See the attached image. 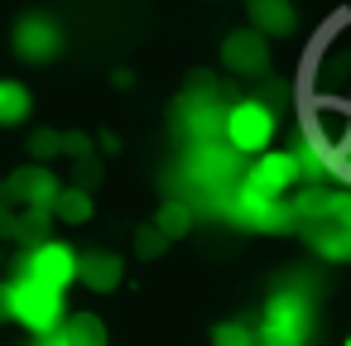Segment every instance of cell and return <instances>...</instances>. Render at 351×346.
Returning <instances> with one entry per match:
<instances>
[{"label": "cell", "mask_w": 351, "mask_h": 346, "mask_svg": "<svg viewBox=\"0 0 351 346\" xmlns=\"http://www.w3.org/2000/svg\"><path fill=\"white\" fill-rule=\"evenodd\" d=\"M255 341L260 346H308L313 341V298L303 288H274L265 312H260V327H255Z\"/></svg>", "instance_id": "cell-1"}, {"label": "cell", "mask_w": 351, "mask_h": 346, "mask_svg": "<svg viewBox=\"0 0 351 346\" xmlns=\"http://www.w3.org/2000/svg\"><path fill=\"white\" fill-rule=\"evenodd\" d=\"M0 312L15 317L25 332L44 336V332H53V327L68 317V303H63V293H58V288H49V284H34V279L15 274L5 288H0Z\"/></svg>", "instance_id": "cell-2"}, {"label": "cell", "mask_w": 351, "mask_h": 346, "mask_svg": "<svg viewBox=\"0 0 351 346\" xmlns=\"http://www.w3.org/2000/svg\"><path fill=\"white\" fill-rule=\"evenodd\" d=\"M274 130H279V116L269 111V101L245 97V101H231V106H226L221 140H226L236 154H265V149L274 145Z\"/></svg>", "instance_id": "cell-3"}, {"label": "cell", "mask_w": 351, "mask_h": 346, "mask_svg": "<svg viewBox=\"0 0 351 346\" xmlns=\"http://www.w3.org/2000/svg\"><path fill=\"white\" fill-rule=\"evenodd\" d=\"M241 159H245V154H236L226 140H221V145H217V140H202V145H193V149L183 154V178H188L197 193H226V188L241 183Z\"/></svg>", "instance_id": "cell-4"}, {"label": "cell", "mask_w": 351, "mask_h": 346, "mask_svg": "<svg viewBox=\"0 0 351 346\" xmlns=\"http://www.w3.org/2000/svg\"><path fill=\"white\" fill-rule=\"evenodd\" d=\"M221 217L226 221H236V226H245V231H284L289 221H293V207L284 202V197H265V193H255L250 183H236L231 193H226V207H221Z\"/></svg>", "instance_id": "cell-5"}, {"label": "cell", "mask_w": 351, "mask_h": 346, "mask_svg": "<svg viewBox=\"0 0 351 346\" xmlns=\"http://www.w3.org/2000/svg\"><path fill=\"white\" fill-rule=\"evenodd\" d=\"M77 260H82V255H77L68 240H39V245L20 260V274L34 279V284H49V288L68 293V288L77 284Z\"/></svg>", "instance_id": "cell-6"}, {"label": "cell", "mask_w": 351, "mask_h": 346, "mask_svg": "<svg viewBox=\"0 0 351 346\" xmlns=\"http://www.w3.org/2000/svg\"><path fill=\"white\" fill-rule=\"evenodd\" d=\"M298 178H303L298 154H289V149H265V154H255V159L245 164V178H241V183H250V188L265 193V197H284Z\"/></svg>", "instance_id": "cell-7"}, {"label": "cell", "mask_w": 351, "mask_h": 346, "mask_svg": "<svg viewBox=\"0 0 351 346\" xmlns=\"http://www.w3.org/2000/svg\"><path fill=\"white\" fill-rule=\"evenodd\" d=\"M221 121H226V106H221V101H217V92H212V87H202V82L178 101V130H183L193 145L217 140V135H221Z\"/></svg>", "instance_id": "cell-8"}, {"label": "cell", "mask_w": 351, "mask_h": 346, "mask_svg": "<svg viewBox=\"0 0 351 346\" xmlns=\"http://www.w3.org/2000/svg\"><path fill=\"white\" fill-rule=\"evenodd\" d=\"M10 44H15V53H20L25 63H49V58L63 53V29H58L49 15L34 10V15H20V20H15Z\"/></svg>", "instance_id": "cell-9"}, {"label": "cell", "mask_w": 351, "mask_h": 346, "mask_svg": "<svg viewBox=\"0 0 351 346\" xmlns=\"http://www.w3.org/2000/svg\"><path fill=\"white\" fill-rule=\"evenodd\" d=\"M221 63H226L231 73H241V77H260V73L269 68V44H265V34H260V29H236V34H226Z\"/></svg>", "instance_id": "cell-10"}, {"label": "cell", "mask_w": 351, "mask_h": 346, "mask_svg": "<svg viewBox=\"0 0 351 346\" xmlns=\"http://www.w3.org/2000/svg\"><path fill=\"white\" fill-rule=\"evenodd\" d=\"M121 279H125V260L111 250H87L77 260V284H87L92 293H111L121 288Z\"/></svg>", "instance_id": "cell-11"}, {"label": "cell", "mask_w": 351, "mask_h": 346, "mask_svg": "<svg viewBox=\"0 0 351 346\" xmlns=\"http://www.w3.org/2000/svg\"><path fill=\"white\" fill-rule=\"evenodd\" d=\"M39 346H106V327H101V317L77 312V317H63L53 332H44Z\"/></svg>", "instance_id": "cell-12"}, {"label": "cell", "mask_w": 351, "mask_h": 346, "mask_svg": "<svg viewBox=\"0 0 351 346\" xmlns=\"http://www.w3.org/2000/svg\"><path fill=\"white\" fill-rule=\"evenodd\" d=\"M5 188L15 193V202H25V207H34V212H49L53 197H58V178H53L49 169H20Z\"/></svg>", "instance_id": "cell-13"}, {"label": "cell", "mask_w": 351, "mask_h": 346, "mask_svg": "<svg viewBox=\"0 0 351 346\" xmlns=\"http://www.w3.org/2000/svg\"><path fill=\"white\" fill-rule=\"evenodd\" d=\"M303 236H308V250L322 255L327 264H351V231H346V226H337V221H313Z\"/></svg>", "instance_id": "cell-14"}, {"label": "cell", "mask_w": 351, "mask_h": 346, "mask_svg": "<svg viewBox=\"0 0 351 346\" xmlns=\"http://www.w3.org/2000/svg\"><path fill=\"white\" fill-rule=\"evenodd\" d=\"M245 15H250V29L260 34H289L298 25L293 0H245Z\"/></svg>", "instance_id": "cell-15"}, {"label": "cell", "mask_w": 351, "mask_h": 346, "mask_svg": "<svg viewBox=\"0 0 351 346\" xmlns=\"http://www.w3.org/2000/svg\"><path fill=\"white\" fill-rule=\"evenodd\" d=\"M29 111H34L29 87L15 82V77H0V125H5V130H10V125H25Z\"/></svg>", "instance_id": "cell-16"}, {"label": "cell", "mask_w": 351, "mask_h": 346, "mask_svg": "<svg viewBox=\"0 0 351 346\" xmlns=\"http://www.w3.org/2000/svg\"><path fill=\"white\" fill-rule=\"evenodd\" d=\"M63 226H82V221H92V212H97V202H92V193L87 188H58V197H53V207H49Z\"/></svg>", "instance_id": "cell-17"}, {"label": "cell", "mask_w": 351, "mask_h": 346, "mask_svg": "<svg viewBox=\"0 0 351 346\" xmlns=\"http://www.w3.org/2000/svg\"><path fill=\"white\" fill-rule=\"evenodd\" d=\"M154 226H159V231H164L169 240H178V236H188V231H193V207H188L183 197H169V202L159 207Z\"/></svg>", "instance_id": "cell-18"}, {"label": "cell", "mask_w": 351, "mask_h": 346, "mask_svg": "<svg viewBox=\"0 0 351 346\" xmlns=\"http://www.w3.org/2000/svg\"><path fill=\"white\" fill-rule=\"evenodd\" d=\"M212 346H260V341H255V332L245 322H217L212 327Z\"/></svg>", "instance_id": "cell-19"}, {"label": "cell", "mask_w": 351, "mask_h": 346, "mask_svg": "<svg viewBox=\"0 0 351 346\" xmlns=\"http://www.w3.org/2000/svg\"><path fill=\"white\" fill-rule=\"evenodd\" d=\"M29 154H39V159H53V154H63V135H58V130H34V140H29Z\"/></svg>", "instance_id": "cell-20"}, {"label": "cell", "mask_w": 351, "mask_h": 346, "mask_svg": "<svg viewBox=\"0 0 351 346\" xmlns=\"http://www.w3.org/2000/svg\"><path fill=\"white\" fill-rule=\"evenodd\" d=\"M164 245H169V236H164V231H159V226H145V231H140V236H135V250H140V255H145V260H154V255H159V250H164Z\"/></svg>", "instance_id": "cell-21"}, {"label": "cell", "mask_w": 351, "mask_h": 346, "mask_svg": "<svg viewBox=\"0 0 351 346\" xmlns=\"http://www.w3.org/2000/svg\"><path fill=\"white\" fill-rule=\"evenodd\" d=\"M327 221H337V226H346V231H351V193H332Z\"/></svg>", "instance_id": "cell-22"}, {"label": "cell", "mask_w": 351, "mask_h": 346, "mask_svg": "<svg viewBox=\"0 0 351 346\" xmlns=\"http://www.w3.org/2000/svg\"><path fill=\"white\" fill-rule=\"evenodd\" d=\"M87 135H63V154H73V159H87Z\"/></svg>", "instance_id": "cell-23"}, {"label": "cell", "mask_w": 351, "mask_h": 346, "mask_svg": "<svg viewBox=\"0 0 351 346\" xmlns=\"http://www.w3.org/2000/svg\"><path fill=\"white\" fill-rule=\"evenodd\" d=\"M341 346H351V332H346V341H341Z\"/></svg>", "instance_id": "cell-24"}]
</instances>
